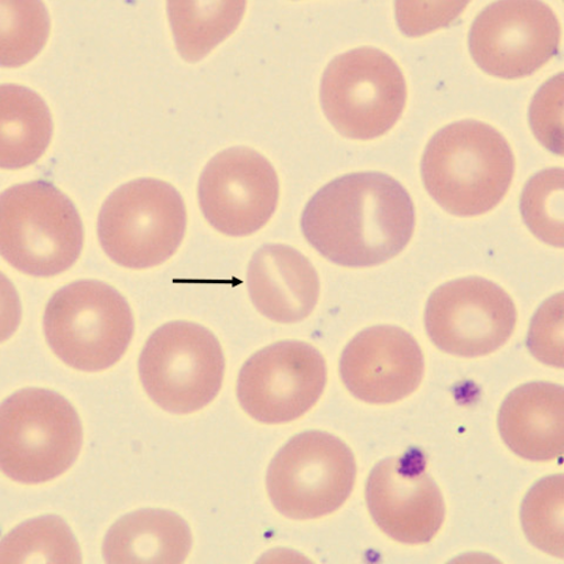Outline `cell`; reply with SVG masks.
Here are the masks:
<instances>
[{
  "instance_id": "obj_1",
  "label": "cell",
  "mask_w": 564,
  "mask_h": 564,
  "mask_svg": "<svg viewBox=\"0 0 564 564\" xmlns=\"http://www.w3.org/2000/svg\"><path fill=\"white\" fill-rule=\"evenodd\" d=\"M415 227L411 195L381 172L336 178L312 197L302 216L305 239L345 268H371L402 252Z\"/></svg>"
},
{
  "instance_id": "obj_2",
  "label": "cell",
  "mask_w": 564,
  "mask_h": 564,
  "mask_svg": "<svg viewBox=\"0 0 564 564\" xmlns=\"http://www.w3.org/2000/svg\"><path fill=\"white\" fill-rule=\"evenodd\" d=\"M511 145L495 127L459 121L433 135L422 160L424 186L452 215L489 213L502 202L514 175Z\"/></svg>"
},
{
  "instance_id": "obj_3",
  "label": "cell",
  "mask_w": 564,
  "mask_h": 564,
  "mask_svg": "<svg viewBox=\"0 0 564 564\" xmlns=\"http://www.w3.org/2000/svg\"><path fill=\"white\" fill-rule=\"evenodd\" d=\"M0 210V251L14 269L51 278L75 265L84 249V224L75 204L51 182L9 187Z\"/></svg>"
},
{
  "instance_id": "obj_4",
  "label": "cell",
  "mask_w": 564,
  "mask_h": 564,
  "mask_svg": "<svg viewBox=\"0 0 564 564\" xmlns=\"http://www.w3.org/2000/svg\"><path fill=\"white\" fill-rule=\"evenodd\" d=\"M84 431L76 409L56 391L26 388L8 397L0 415V459L8 478L41 485L79 456Z\"/></svg>"
},
{
  "instance_id": "obj_5",
  "label": "cell",
  "mask_w": 564,
  "mask_h": 564,
  "mask_svg": "<svg viewBox=\"0 0 564 564\" xmlns=\"http://www.w3.org/2000/svg\"><path fill=\"white\" fill-rule=\"evenodd\" d=\"M43 327L50 348L63 362L96 372L122 359L133 338L134 318L115 288L98 280H79L51 297Z\"/></svg>"
},
{
  "instance_id": "obj_6",
  "label": "cell",
  "mask_w": 564,
  "mask_h": 564,
  "mask_svg": "<svg viewBox=\"0 0 564 564\" xmlns=\"http://www.w3.org/2000/svg\"><path fill=\"white\" fill-rule=\"evenodd\" d=\"M187 213L178 191L158 178H138L116 188L99 212V242L117 265H161L185 238Z\"/></svg>"
},
{
  "instance_id": "obj_7",
  "label": "cell",
  "mask_w": 564,
  "mask_h": 564,
  "mask_svg": "<svg viewBox=\"0 0 564 564\" xmlns=\"http://www.w3.org/2000/svg\"><path fill=\"white\" fill-rule=\"evenodd\" d=\"M321 102L327 120L345 138L375 140L393 129L402 116L405 78L386 52L372 47L352 50L326 67Z\"/></svg>"
},
{
  "instance_id": "obj_8",
  "label": "cell",
  "mask_w": 564,
  "mask_h": 564,
  "mask_svg": "<svg viewBox=\"0 0 564 564\" xmlns=\"http://www.w3.org/2000/svg\"><path fill=\"white\" fill-rule=\"evenodd\" d=\"M145 393L163 411H202L220 393L225 357L216 336L189 322H172L153 332L140 355Z\"/></svg>"
},
{
  "instance_id": "obj_9",
  "label": "cell",
  "mask_w": 564,
  "mask_h": 564,
  "mask_svg": "<svg viewBox=\"0 0 564 564\" xmlns=\"http://www.w3.org/2000/svg\"><path fill=\"white\" fill-rule=\"evenodd\" d=\"M357 479L354 454L341 440L300 433L272 459L267 487L272 505L291 520H316L347 502Z\"/></svg>"
},
{
  "instance_id": "obj_10",
  "label": "cell",
  "mask_w": 564,
  "mask_h": 564,
  "mask_svg": "<svg viewBox=\"0 0 564 564\" xmlns=\"http://www.w3.org/2000/svg\"><path fill=\"white\" fill-rule=\"evenodd\" d=\"M516 305L506 291L484 278L447 282L427 300L425 327L436 348L462 358L484 357L511 338Z\"/></svg>"
},
{
  "instance_id": "obj_11",
  "label": "cell",
  "mask_w": 564,
  "mask_h": 564,
  "mask_svg": "<svg viewBox=\"0 0 564 564\" xmlns=\"http://www.w3.org/2000/svg\"><path fill=\"white\" fill-rule=\"evenodd\" d=\"M327 368L323 355L303 341H279L243 364L238 398L245 412L263 424L299 420L324 393Z\"/></svg>"
},
{
  "instance_id": "obj_12",
  "label": "cell",
  "mask_w": 564,
  "mask_h": 564,
  "mask_svg": "<svg viewBox=\"0 0 564 564\" xmlns=\"http://www.w3.org/2000/svg\"><path fill=\"white\" fill-rule=\"evenodd\" d=\"M560 42L558 18L542 2L489 4L469 33L473 59L488 75L506 79L533 75L557 56Z\"/></svg>"
},
{
  "instance_id": "obj_13",
  "label": "cell",
  "mask_w": 564,
  "mask_h": 564,
  "mask_svg": "<svg viewBox=\"0 0 564 564\" xmlns=\"http://www.w3.org/2000/svg\"><path fill=\"white\" fill-rule=\"evenodd\" d=\"M279 195L275 169L249 148L217 153L198 182V202L206 220L234 238L261 230L274 215Z\"/></svg>"
},
{
  "instance_id": "obj_14",
  "label": "cell",
  "mask_w": 564,
  "mask_h": 564,
  "mask_svg": "<svg viewBox=\"0 0 564 564\" xmlns=\"http://www.w3.org/2000/svg\"><path fill=\"white\" fill-rule=\"evenodd\" d=\"M367 503L379 529L400 543L431 542L444 522V499L420 448L377 464L367 481Z\"/></svg>"
},
{
  "instance_id": "obj_15",
  "label": "cell",
  "mask_w": 564,
  "mask_h": 564,
  "mask_svg": "<svg viewBox=\"0 0 564 564\" xmlns=\"http://www.w3.org/2000/svg\"><path fill=\"white\" fill-rule=\"evenodd\" d=\"M343 383L369 404H393L412 395L424 376L420 344L402 327L379 325L362 330L340 359Z\"/></svg>"
},
{
  "instance_id": "obj_16",
  "label": "cell",
  "mask_w": 564,
  "mask_h": 564,
  "mask_svg": "<svg viewBox=\"0 0 564 564\" xmlns=\"http://www.w3.org/2000/svg\"><path fill=\"white\" fill-rule=\"evenodd\" d=\"M248 288L254 307L272 322H303L321 296L313 263L288 245H263L249 263Z\"/></svg>"
},
{
  "instance_id": "obj_17",
  "label": "cell",
  "mask_w": 564,
  "mask_h": 564,
  "mask_svg": "<svg viewBox=\"0 0 564 564\" xmlns=\"http://www.w3.org/2000/svg\"><path fill=\"white\" fill-rule=\"evenodd\" d=\"M508 448L527 460L547 462L564 451V389L534 381L505 399L498 416Z\"/></svg>"
},
{
  "instance_id": "obj_18",
  "label": "cell",
  "mask_w": 564,
  "mask_h": 564,
  "mask_svg": "<svg viewBox=\"0 0 564 564\" xmlns=\"http://www.w3.org/2000/svg\"><path fill=\"white\" fill-rule=\"evenodd\" d=\"M193 547L184 518L166 509H140L123 516L106 534L107 563H182Z\"/></svg>"
},
{
  "instance_id": "obj_19",
  "label": "cell",
  "mask_w": 564,
  "mask_h": 564,
  "mask_svg": "<svg viewBox=\"0 0 564 564\" xmlns=\"http://www.w3.org/2000/svg\"><path fill=\"white\" fill-rule=\"evenodd\" d=\"M0 166L20 170L39 161L52 140L53 121L47 104L31 88H0Z\"/></svg>"
},
{
  "instance_id": "obj_20",
  "label": "cell",
  "mask_w": 564,
  "mask_h": 564,
  "mask_svg": "<svg viewBox=\"0 0 564 564\" xmlns=\"http://www.w3.org/2000/svg\"><path fill=\"white\" fill-rule=\"evenodd\" d=\"M245 2H170V23L176 47L187 62L203 59L238 29Z\"/></svg>"
},
{
  "instance_id": "obj_21",
  "label": "cell",
  "mask_w": 564,
  "mask_h": 564,
  "mask_svg": "<svg viewBox=\"0 0 564 564\" xmlns=\"http://www.w3.org/2000/svg\"><path fill=\"white\" fill-rule=\"evenodd\" d=\"M2 563H80V550L68 524L56 516L34 518L8 533L0 547Z\"/></svg>"
},
{
  "instance_id": "obj_22",
  "label": "cell",
  "mask_w": 564,
  "mask_h": 564,
  "mask_svg": "<svg viewBox=\"0 0 564 564\" xmlns=\"http://www.w3.org/2000/svg\"><path fill=\"white\" fill-rule=\"evenodd\" d=\"M522 525L527 539L536 549L563 558V476L535 484L522 505Z\"/></svg>"
},
{
  "instance_id": "obj_23",
  "label": "cell",
  "mask_w": 564,
  "mask_h": 564,
  "mask_svg": "<svg viewBox=\"0 0 564 564\" xmlns=\"http://www.w3.org/2000/svg\"><path fill=\"white\" fill-rule=\"evenodd\" d=\"M47 8L41 2H2V66L21 67L47 43Z\"/></svg>"
},
{
  "instance_id": "obj_24",
  "label": "cell",
  "mask_w": 564,
  "mask_h": 564,
  "mask_svg": "<svg viewBox=\"0 0 564 564\" xmlns=\"http://www.w3.org/2000/svg\"><path fill=\"white\" fill-rule=\"evenodd\" d=\"M523 220L530 230L552 247H563V170L549 169L534 175L521 197Z\"/></svg>"
},
{
  "instance_id": "obj_25",
  "label": "cell",
  "mask_w": 564,
  "mask_h": 564,
  "mask_svg": "<svg viewBox=\"0 0 564 564\" xmlns=\"http://www.w3.org/2000/svg\"><path fill=\"white\" fill-rule=\"evenodd\" d=\"M563 295L551 297L533 317L529 348L549 366L563 367Z\"/></svg>"
},
{
  "instance_id": "obj_26",
  "label": "cell",
  "mask_w": 564,
  "mask_h": 564,
  "mask_svg": "<svg viewBox=\"0 0 564 564\" xmlns=\"http://www.w3.org/2000/svg\"><path fill=\"white\" fill-rule=\"evenodd\" d=\"M562 112V75L549 80L535 96L531 107V123L536 138L547 148L562 153L561 129L553 123L551 117L561 121Z\"/></svg>"
}]
</instances>
